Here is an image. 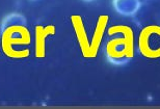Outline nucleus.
<instances>
[{
    "label": "nucleus",
    "instance_id": "1",
    "mask_svg": "<svg viewBox=\"0 0 160 109\" xmlns=\"http://www.w3.org/2000/svg\"><path fill=\"white\" fill-rule=\"evenodd\" d=\"M112 5L119 15L130 17L139 11L142 3L140 0H113Z\"/></svg>",
    "mask_w": 160,
    "mask_h": 109
},
{
    "label": "nucleus",
    "instance_id": "2",
    "mask_svg": "<svg viewBox=\"0 0 160 109\" xmlns=\"http://www.w3.org/2000/svg\"><path fill=\"white\" fill-rule=\"evenodd\" d=\"M26 25L27 20L23 15L12 12L3 19L1 25H0V30H1V33H4L5 31H9L14 28H23Z\"/></svg>",
    "mask_w": 160,
    "mask_h": 109
},
{
    "label": "nucleus",
    "instance_id": "3",
    "mask_svg": "<svg viewBox=\"0 0 160 109\" xmlns=\"http://www.w3.org/2000/svg\"><path fill=\"white\" fill-rule=\"evenodd\" d=\"M107 59L111 65L114 66H123L130 60V56L128 54H112V53H108L107 54Z\"/></svg>",
    "mask_w": 160,
    "mask_h": 109
},
{
    "label": "nucleus",
    "instance_id": "4",
    "mask_svg": "<svg viewBox=\"0 0 160 109\" xmlns=\"http://www.w3.org/2000/svg\"><path fill=\"white\" fill-rule=\"evenodd\" d=\"M83 1H86V2H91V1H94V0H83Z\"/></svg>",
    "mask_w": 160,
    "mask_h": 109
}]
</instances>
